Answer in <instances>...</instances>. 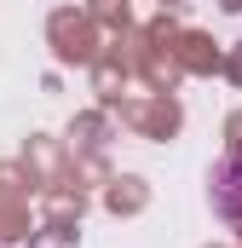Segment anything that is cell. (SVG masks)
<instances>
[{
    "instance_id": "obj_1",
    "label": "cell",
    "mask_w": 242,
    "mask_h": 248,
    "mask_svg": "<svg viewBox=\"0 0 242 248\" xmlns=\"http://www.w3.org/2000/svg\"><path fill=\"white\" fill-rule=\"evenodd\" d=\"M208 202H213V214L242 231V150H231L219 168H213V179H208Z\"/></svg>"
}]
</instances>
